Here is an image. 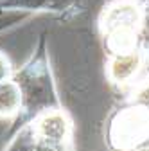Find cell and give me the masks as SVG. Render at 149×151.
Masks as SVG:
<instances>
[{"label": "cell", "mask_w": 149, "mask_h": 151, "mask_svg": "<svg viewBox=\"0 0 149 151\" xmlns=\"http://www.w3.org/2000/svg\"><path fill=\"white\" fill-rule=\"evenodd\" d=\"M104 142L111 151H137L149 142V110L129 99L106 121Z\"/></svg>", "instance_id": "obj_1"}, {"label": "cell", "mask_w": 149, "mask_h": 151, "mask_svg": "<svg viewBox=\"0 0 149 151\" xmlns=\"http://www.w3.org/2000/svg\"><path fill=\"white\" fill-rule=\"evenodd\" d=\"M147 9L140 0H111L99 14V31L104 36L133 34L138 36L145 25Z\"/></svg>", "instance_id": "obj_2"}, {"label": "cell", "mask_w": 149, "mask_h": 151, "mask_svg": "<svg viewBox=\"0 0 149 151\" xmlns=\"http://www.w3.org/2000/svg\"><path fill=\"white\" fill-rule=\"evenodd\" d=\"M13 78L22 88L24 110H29L32 99H34V115H38L43 110L56 106L50 103V99L56 101V93H54L50 70H49L47 63H43L40 60H32L31 63L24 65L22 70L14 72Z\"/></svg>", "instance_id": "obj_3"}, {"label": "cell", "mask_w": 149, "mask_h": 151, "mask_svg": "<svg viewBox=\"0 0 149 151\" xmlns=\"http://www.w3.org/2000/svg\"><path fill=\"white\" fill-rule=\"evenodd\" d=\"M36 139L52 140V142H67L74 139V121L59 106L40 111L31 121Z\"/></svg>", "instance_id": "obj_4"}, {"label": "cell", "mask_w": 149, "mask_h": 151, "mask_svg": "<svg viewBox=\"0 0 149 151\" xmlns=\"http://www.w3.org/2000/svg\"><path fill=\"white\" fill-rule=\"evenodd\" d=\"M145 67V52L135 49L126 54H108L106 78L111 85L126 88L137 83L140 72Z\"/></svg>", "instance_id": "obj_5"}, {"label": "cell", "mask_w": 149, "mask_h": 151, "mask_svg": "<svg viewBox=\"0 0 149 151\" xmlns=\"http://www.w3.org/2000/svg\"><path fill=\"white\" fill-rule=\"evenodd\" d=\"M24 110V93L14 78L0 83V121H11Z\"/></svg>", "instance_id": "obj_6"}, {"label": "cell", "mask_w": 149, "mask_h": 151, "mask_svg": "<svg viewBox=\"0 0 149 151\" xmlns=\"http://www.w3.org/2000/svg\"><path fill=\"white\" fill-rule=\"evenodd\" d=\"M34 142H36L34 129L31 122H27L14 133V137L4 147V151H34Z\"/></svg>", "instance_id": "obj_7"}, {"label": "cell", "mask_w": 149, "mask_h": 151, "mask_svg": "<svg viewBox=\"0 0 149 151\" xmlns=\"http://www.w3.org/2000/svg\"><path fill=\"white\" fill-rule=\"evenodd\" d=\"M34 151H74V140L52 142V140L36 139V142H34Z\"/></svg>", "instance_id": "obj_8"}, {"label": "cell", "mask_w": 149, "mask_h": 151, "mask_svg": "<svg viewBox=\"0 0 149 151\" xmlns=\"http://www.w3.org/2000/svg\"><path fill=\"white\" fill-rule=\"evenodd\" d=\"M131 99L137 101V103H140V104H144V106L149 110V79H147V81H142V83L135 88Z\"/></svg>", "instance_id": "obj_9"}, {"label": "cell", "mask_w": 149, "mask_h": 151, "mask_svg": "<svg viewBox=\"0 0 149 151\" xmlns=\"http://www.w3.org/2000/svg\"><path fill=\"white\" fill-rule=\"evenodd\" d=\"M13 76H14V70H13L11 60L7 58L4 52H0V83L11 79Z\"/></svg>", "instance_id": "obj_10"}, {"label": "cell", "mask_w": 149, "mask_h": 151, "mask_svg": "<svg viewBox=\"0 0 149 151\" xmlns=\"http://www.w3.org/2000/svg\"><path fill=\"white\" fill-rule=\"evenodd\" d=\"M137 151H149V142H147V144H144V146H140Z\"/></svg>", "instance_id": "obj_11"}, {"label": "cell", "mask_w": 149, "mask_h": 151, "mask_svg": "<svg viewBox=\"0 0 149 151\" xmlns=\"http://www.w3.org/2000/svg\"><path fill=\"white\" fill-rule=\"evenodd\" d=\"M145 65L149 67V49H147V52H145Z\"/></svg>", "instance_id": "obj_12"}]
</instances>
